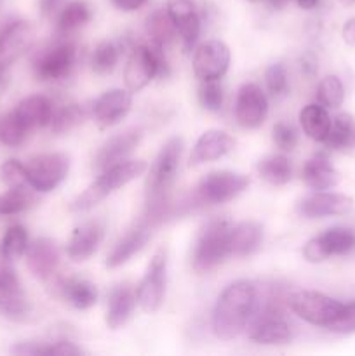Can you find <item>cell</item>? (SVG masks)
Instances as JSON below:
<instances>
[{
	"instance_id": "cell-19",
	"label": "cell",
	"mask_w": 355,
	"mask_h": 356,
	"mask_svg": "<svg viewBox=\"0 0 355 356\" xmlns=\"http://www.w3.org/2000/svg\"><path fill=\"white\" fill-rule=\"evenodd\" d=\"M104 238V225L100 219H90L82 222L73 229L68 243H66V256L73 263H84L89 259Z\"/></svg>"
},
{
	"instance_id": "cell-28",
	"label": "cell",
	"mask_w": 355,
	"mask_h": 356,
	"mask_svg": "<svg viewBox=\"0 0 355 356\" xmlns=\"http://www.w3.org/2000/svg\"><path fill=\"white\" fill-rule=\"evenodd\" d=\"M14 113L19 117V120L30 131H35V129L47 127L51 124L52 115H54V106H52L49 97L40 96V94H33V96H28L24 99H21L17 103V106L14 108Z\"/></svg>"
},
{
	"instance_id": "cell-6",
	"label": "cell",
	"mask_w": 355,
	"mask_h": 356,
	"mask_svg": "<svg viewBox=\"0 0 355 356\" xmlns=\"http://www.w3.org/2000/svg\"><path fill=\"white\" fill-rule=\"evenodd\" d=\"M287 306L303 322L329 329L340 315L343 302L315 291H296L287 298Z\"/></svg>"
},
{
	"instance_id": "cell-2",
	"label": "cell",
	"mask_w": 355,
	"mask_h": 356,
	"mask_svg": "<svg viewBox=\"0 0 355 356\" xmlns=\"http://www.w3.org/2000/svg\"><path fill=\"white\" fill-rule=\"evenodd\" d=\"M148 169V163L143 160H124L108 169L101 170L100 177L94 179L84 193H80L70 205V211L73 212H87L96 207L97 204L104 200L108 195L117 191L118 188L125 186L136 177L143 176V172Z\"/></svg>"
},
{
	"instance_id": "cell-46",
	"label": "cell",
	"mask_w": 355,
	"mask_h": 356,
	"mask_svg": "<svg viewBox=\"0 0 355 356\" xmlns=\"http://www.w3.org/2000/svg\"><path fill=\"white\" fill-rule=\"evenodd\" d=\"M327 330L334 334H355V301L352 302H343V308H341L340 315L336 316L331 327Z\"/></svg>"
},
{
	"instance_id": "cell-45",
	"label": "cell",
	"mask_w": 355,
	"mask_h": 356,
	"mask_svg": "<svg viewBox=\"0 0 355 356\" xmlns=\"http://www.w3.org/2000/svg\"><path fill=\"white\" fill-rule=\"evenodd\" d=\"M271 139L281 152H292L298 146V131L287 122H277L271 129Z\"/></svg>"
},
{
	"instance_id": "cell-56",
	"label": "cell",
	"mask_w": 355,
	"mask_h": 356,
	"mask_svg": "<svg viewBox=\"0 0 355 356\" xmlns=\"http://www.w3.org/2000/svg\"><path fill=\"white\" fill-rule=\"evenodd\" d=\"M0 2H2V0H0Z\"/></svg>"
},
{
	"instance_id": "cell-29",
	"label": "cell",
	"mask_w": 355,
	"mask_h": 356,
	"mask_svg": "<svg viewBox=\"0 0 355 356\" xmlns=\"http://www.w3.org/2000/svg\"><path fill=\"white\" fill-rule=\"evenodd\" d=\"M56 294L61 296L75 309H89L97 302V289L84 278H66L54 282Z\"/></svg>"
},
{
	"instance_id": "cell-48",
	"label": "cell",
	"mask_w": 355,
	"mask_h": 356,
	"mask_svg": "<svg viewBox=\"0 0 355 356\" xmlns=\"http://www.w3.org/2000/svg\"><path fill=\"white\" fill-rule=\"evenodd\" d=\"M115 7L118 10H124V13H132V10L141 9L146 3V0H111Z\"/></svg>"
},
{
	"instance_id": "cell-3",
	"label": "cell",
	"mask_w": 355,
	"mask_h": 356,
	"mask_svg": "<svg viewBox=\"0 0 355 356\" xmlns=\"http://www.w3.org/2000/svg\"><path fill=\"white\" fill-rule=\"evenodd\" d=\"M169 75L171 66L162 47L150 42L131 49L124 68V83L131 92H139L157 76L167 79Z\"/></svg>"
},
{
	"instance_id": "cell-41",
	"label": "cell",
	"mask_w": 355,
	"mask_h": 356,
	"mask_svg": "<svg viewBox=\"0 0 355 356\" xmlns=\"http://www.w3.org/2000/svg\"><path fill=\"white\" fill-rule=\"evenodd\" d=\"M345 101L343 82L336 75L324 76L317 87V103L326 108H340Z\"/></svg>"
},
{
	"instance_id": "cell-7",
	"label": "cell",
	"mask_w": 355,
	"mask_h": 356,
	"mask_svg": "<svg viewBox=\"0 0 355 356\" xmlns=\"http://www.w3.org/2000/svg\"><path fill=\"white\" fill-rule=\"evenodd\" d=\"M70 172V159L65 153H40L28 160V186L38 193L56 190Z\"/></svg>"
},
{
	"instance_id": "cell-37",
	"label": "cell",
	"mask_w": 355,
	"mask_h": 356,
	"mask_svg": "<svg viewBox=\"0 0 355 356\" xmlns=\"http://www.w3.org/2000/svg\"><path fill=\"white\" fill-rule=\"evenodd\" d=\"M35 197L26 186L9 188L0 195V216H16L33 205Z\"/></svg>"
},
{
	"instance_id": "cell-15",
	"label": "cell",
	"mask_w": 355,
	"mask_h": 356,
	"mask_svg": "<svg viewBox=\"0 0 355 356\" xmlns=\"http://www.w3.org/2000/svg\"><path fill=\"white\" fill-rule=\"evenodd\" d=\"M354 209V198L333 191H315L301 198L296 205V211L301 218L320 219L331 216H345Z\"/></svg>"
},
{
	"instance_id": "cell-25",
	"label": "cell",
	"mask_w": 355,
	"mask_h": 356,
	"mask_svg": "<svg viewBox=\"0 0 355 356\" xmlns=\"http://www.w3.org/2000/svg\"><path fill=\"white\" fill-rule=\"evenodd\" d=\"M301 179L310 190L313 191H326L336 186L340 183V172L334 169L329 156L324 152L315 153L312 159L306 160L301 170Z\"/></svg>"
},
{
	"instance_id": "cell-38",
	"label": "cell",
	"mask_w": 355,
	"mask_h": 356,
	"mask_svg": "<svg viewBox=\"0 0 355 356\" xmlns=\"http://www.w3.org/2000/svg\"><path fill=\"white\" fill-rule=\"evenodd\" d=\"M30 132V129L19 120L14 110L0 118V143H3L9 148H17V146L23 145Z\"/></svg>"
},
{
	"instance_id": "cell-26",
	"label": "cell",
	"mask_w": 355,
	"mask_h": 356,
	"mask_svg": "<svg viewBox=\"0 0 355 356\" xmlns=\"http://www.w3.org/2000/svg\"><path fill=\"white\" fill-rule=\"evenodd\" d=\"M263 243V226L258 221H242L230 228V256L246 257L256 252Z\"/></svg>"
},
{
	"instance_id": "cell-52",
	"label": "cell",
	"mask_w": 355,
	"mask_h": 356,
	"mask_svg": "<svg viewBox=\"0 0 355 356\" xmlns=\"http://www.w3.org/2000/svg\"><path fill=\"white\" fill-rule=\"evenodd\" d=\"M268 2H270V6L274 7V9H284L291 0H268Z\"/></svg>"
},
{
	"instance_id": "cell-13",
	"label": "cell",
	"mask_w": 355,
	"mask_h": 356,
	"mask_svg": "<svg viewBox=\"0 0 355 356\" xmlns=\"http://www.w3.org/2000/svg\"><path fill=\"white\" fill-rule=\"evenodd\" d=\"M235 120L244 129H258L268 115V97L256 82H246L239 87L235 97Z\"/></svg>"
},
{
	"instance_id": "cell-24",
	"label": "cell",
	"mask_w": 355,
	"mask_h": 356,
	"mask_svg": "<svg viewBox=\"0 0 355 356\" xmlns=\"http://www.w3.org/2000/svg\"><path fill=\"white\" fill-rule=\"evenodd\" d=\"M136 305H138L136 289H132L127 284L115 285L108 294L106 315H104L108 329L118 330L120 327H124L134 313Z\"/></svg>"
},
{
	"instance_id": "cell-44",
	"label": "cell",
	"mask_w": 355,
	"mask_h": 356,
	"mask_svg": "<svg viewBox=\"0 0 355 356\" xmlns=\"http://www.w3.org/2000/svg\"><path fill=\"white\" fill-rule=\"evenodd\" d=\"M0 181L7 188L28 186L26 165L17 159H9L0 165Z\"/></svg>"
},
{
	"instance_id": "cell-40",
	"label": "cell",
	"mask_w": 355,
	"mask_h": 356,
	"mask_svg": "<svg viewBox=\"0 0 355 356\" xmlns=\"http://www.w3.org/2000/svg\"><path fill=\"white\" fill-rule=\"evenodd\" d=\"M354 118L348 113H340L336 118H333L329 134H327L326 148L329 149H343L350 146L352 131H354Z\"/></svg>"
},
{
	"instance_id": "cell-5",
	"label": "cell",
	"mask_w": 355,
	"mask_h": 356,
	"mask_svg": "<svg viewBox=\"0 0 355 356\" xmlns=\"http://www.w3.org/2000/svg\"><path fill=\"white\" fill-rule=\"evenodd\" d=\"M183 148V139L178 138V136H174V138L167 139V141L164 143L159 155H157L155 162L150 167L148 176H146V202L171 198V188H173L178 169H180V160Z\"/></svg>"
},
{
	"instance_id": "cell-11",
	"label": "cell",
	"mask_w": 355,
	"mask_h": 356,
	"mask_svg": "<svg viewBox=\"0 0 355 356\" xmlns=\"http://www.w3.org/2000/svg\"><path fill=\"white\" fill-rule=\"evenodd\" d=\"M355 250V232L343 226L326 229L313 236L303 247V257L308 263H324L333 256H348Z\"/></svg>"
},
{
	"instance_id": "cell-31",
	"label": "cell",
	"mask_w": 355,
	"mask_h": 356,
	"mask_svg": "<svg viewBox=\"0 0 355 356\" xmlns=\"http://www.w3.org/2000/svg\"><path fill=\"white\" fill-rule=\"evenodd\" d=\"M256 169L261 179L267 181L268 184H274V186H284L292 177L291 160L284 153H270V155H265L263 159H260Z\"/></svg>"
},
{
	"instance_id": "cell-36",
	"label": "cell",
	"mask_w": 355,
	"mask_h": 356,
	"mask_svg": "<svg viewBox=\"0 0 355 356\" xmlns=\"http://www.w3.org/2000/svg\"><path fill=\"white\" fill-rule=\"evenodd\" d=\"M120 58V49L115 42L103 40L96 45L90 56V68L96 75H110Z\"/></svg>"
},
{
	"instance_id": "cell-21",
	"label": "cell",
	"mask_w": 355,
	"mask_h": 356,
	"mask_svg": "<svg viewBox=\"0 0 355 356\" xmlns=\"http://www.w3.org/2000/svg\"><path fill=\"white\" fill-rule=\"evenodd\" d=\"M141 139V129H127V131L110 138L97 152L96 159H94V169L101 172V170L108 169L115 163L127 160V156L138 148Z\"/></svg>"
},
{
	"instance_id": "cell-16",
	"label": "cell",
	"mask_w": 355,
	"mask_h": 356,
	"mask_svg": "<svg viewBox=\"0 0 355 356\" xmlns=\"http://www.w3.org/2000/svg\"><path fill=\"white\" fill-rule=\"evenodd\" d=\"M33 44V26L26 19H9L0 28V66L9 68Z\"/></svg>"
},
{
	"instance_id": "cell-10",
	"label": "cell",
	"mask_w": 355,
	"mask_h": 356,
	"mask_svg": "<svg viewBox=\"0 0 355 356\" xmlns=\"http://www.w3.org/2000/svg\"><path fill=\"white\" fill-rule=\"evenodd\" d=\"M166 277H167V250L160 247L153 254L146 273L136 287V299L139 308L145 313L159 312L166 298Z\"/></svg>"
},
{
	"instance_id": "cell-43",
	"label": "cell",
	"mask_w": 355,
	"mask_h": 356,
	"mask_svg": "<svg viewBox=\"0 0 355 356\" xmlns=\"http://www.w3.org/2000/svg\"><path fill=\"white\" fill-rule=\"evenodd\" d=\"M265 83L271 97H284L289 90L287 70L282 63H274L265 72Z\"/></svg>"
},
{
	"instance_id": "cell-23",
	"label": "cell",
	"mask_w": 355,
	"mask_h": 356,
	"mask_svg": "<svg viewBox=\"0 0 355 356\" xmlns=\"http://www.w3.org/2000/svg\"><path fill=\"white\" fill-rule=\"evenodd\" d=\"M152 226L141 219L134 228L129 229V232L115 243L113 249L110 250V254H108L106 257V266L118 268L122 266V264L127 263V261H131L136 254L141 252V250L145 249L146 243H148L150 236H152Z\"/></svg>"
},
{
	"instance_id": "cell-50",
	"label": "cell",
	"mask_w": 355,
	"mask_h": 356,
	"mask_svg": "<svg viewBox=\"0 0 355 356\" xmlns=\"http://www.w3.org/2000/svg\"><path fill=\"white\" fill-rule=\"evenodd\" d=\"M58 3H59V0H40L42 13H44L45 16H49V14H51L52 10L58 7Z\"/></svg>"
},
{
	"instance_id": "cell-39",
	"label": "cell",
	"mask_w": 355,
	"mask_h": 356,
	"mask_svg": "<svg viewBox=\"0 0 355 356\" xmlns=\"http://www.w3.org/2000/svg\"><path fill=\"white\" fill-rule=\"evenodd\" d=\"M28 245H30V238H28V232L23 225L9 226L6 235H3L2 243H0L9 261L21 259L26 254Z\"/></svg>"
},
{
	"instance_id": "cell-27",
	"label": "cell",
	"mask_w": 355,
	"mask_h": 356,
	"mask_svg": "<svg viewBox=\"0 0 355 356\" xmlns=\"http://www.w3.org/2000/svg\"><path fill=\"white\" fill-rule=\"evenodd\" d=\"M0 315L13 322H24L31 315V305L24 296L19 278L0 284Z\"/></svg>"
},
{
	"instance_id": "cell-1",
	"label": "cell",
	"mask_w": 355,
	"mask_h": 356,
	"mask_svg": "<svg viewBox=\"0 0 355 356\" xmlns=\"http://www.w3.org/2000/svg\"><path fill=\"white\" fill-rule=\"evenodd\" d=\"M258 302V289L249 280L226 285L212 309V332L218 339L232 341L244 332Z\"/></svg>"
},
{
	"instance_id": "cell-32",
	"label": "cell",
	"mask_w": 355,
	"mask_h": 356,
	"mask_svg": "<svg viewBox=\"0 0 355 356\" xmlns=\"http://www.w3.org/2000/svg\"><path fill=\"white\" fill-rule=\"evenodd\" d=\"M146 35L150 37V42L166 51L178 37L176 26H174L173 19H171L169 13L162 9H157L146 17Z\"/></svg>"
},
{
	"instance_id": "cell-4",
	"label": "cell",
	"mask_w": 355,
	"mask_h": 356,
	"mask_svg": "<svg viewBox=\"0 0 355 356\" xmlns=\"http://www.w3.org/2000/svg\"><path fill=\"white\" fill-rule=\"evenodd\" d=\"M230 228L232 222L225 218H216L205 222L191 252V268L197 273H207L230 257Z\"/></svg>"
},
{
	"instance_id": "cell-35",
	"label": "cell",
	"mask_w": 355,
	"mask_h": 356,
	"mask_svg": "<svg viewBox=\"0 0 355 356\" xmlns=\"http://www.w3.org/2000/svg\"><path fill=\"white\" fill-rule=\"evenodd\" d=\"M87 117V111L82 104L79 103H70L65 104L63 108H59L58 111H54L52 115V120L49 124L51 131L54 134H66V132L73 131L77 125L82 124Z\"/></svg>"
},
{
	"instance_id": "cell-20",
	"label": "cell",
	"mask_w": 355,
	"mask_h": 356,
	"mask_svg": "<svg viewBox=\"0 0 355 356\" xmlns=\"http://www.w3.org/2000/svg\"><path fill=\"white\" fill-rule=\"evenodd\" d=\"M24 257H26V266L30 273L38 280L45 282L54 277L61 254H59V247L54 240L42 236V238L30 242Z\"/></svg>"
},
{
	"instance_id": "cell-22",
	"label": "cell",
	"mask_w": 355,
	"mask_h": 356,
	"mask_svg": "<svg viewBox=\"0 0 355 356\" xmlns=\"http://www.w3.org/2000/svg\"><path fill=\"white\" fill-rule=\"evenodd\" d=\"M233 146H235V141H233V138L228 132L219 131V129L205 131L197 139L194 148H191L188 165L197 167L202 165V163L214 162V160L223 159V156H226L232 152Z\"/></svg>"
},
{
	"instance_id": "cell-51",
	"label": "cell",
	"mask_w": 355,
	"mask_h": 356,
	"mask_svg": "<svg viewBox=\"0 0 355 356\" xmlns=\"http://www.w3.org/2000/svg\"><path fill=\"white\" fill-rule=\"evenodd\" d=\"M296 3H298L301 9L310 10V9H315V7L319 6V0H296Z\"/></svg>"
},
{
	"instance_id": "cell-17",
	"label": "cell",
	"mask_w": 355,
	"mask_h": 356,
	"mask_svg": "<svg viewBox=\"0 0 355 356\" xmlns=\"http://www.w3.org/2000/svg\"><path fill=\"white\" fill-rule=\"evenodd\" d=\"M132 108V92L125 89H110L101 94L93 104V117L101 129H108L124 120Z\"/></svg>"
},
{
	"instance_id": "cell-54",
	"label": "cell",
	"mask_w": 355,
	"mask_h": 356,
	"mask_svg": "<svg viewBox=\"0 0 355 356\" xmlns=\"http://www.w3.org/2000/svg\"><path fill=\"white\" fill-rule=\"evenodd\" d=\"M350 146L355 148V125H354V131H352V139H350Z\"/></svg>"
},
{
	"instance_id": "cell-8",
	"label": "cell",
	"mask_w": 355,
	"mask_h": 356,
	"mask_svg": "<svg viewBox=\"0 0 355 356\" xmlns=\"http://www.w3.org/2000/svg\"><path fill=\"white\" fill-rule=\"evenodd\" d=\"M247 336L253 343L263 346H281L291 343L292 329L284 318L282 309L258 308L254 309L249 323H247Z\"/></svg>"
},
{
	"instance_id": "cell-33",
	"label": "cell",
	"mask_w": 355,
	"mask_h": 356,
	"mask_svg": "<svg viewBox=\"0 0 355 356\" xmlns=\"http://www.w3.org/2000/svg\"><path fill=\"white\" fill-rule=\"evenodd\" d=\"M90 19V9L84 0H73L59 13L58 31L63 35H70L73 31L86 26Z\"/></svg>"
},
{
	"instance_id": "cell-30",
	"label": "cell",
	"mask_w": 355,
	"mask_h": 356,
	"mask_svg": "<svg viewBox=\"0 0 355 356\" xmlns=\"http://www.w3.org/2000/svg\"><path fill=\"white\" fill-rule=\"evenodd\" d=\"M331 124H333V118H331L327 108L320 103H310L299 111V125H301L303 132L313 141H326Z\"/></svg>"
},
{
	"instance_id": "cell-53",
	"label": "cell",
	"mask_w": 355,
	"mask_h": 356,
	"mask_svg": "<svg viewBox=\"0 0 355 356\" xmlns=\"http://www.w3.org/2000/svg\"><path fill=\"white\" fill-rule=\"evenodd\" d=\"M340 2L341 3H343V6H354V3H355V0H340Z\"/></svg>"
},
{
	"instance_id": "cell-42",
	"label": "cell",
	"mask_w": 355,
	"mask_h": 356,
	"mask_svg": "<svg viewBox=\"0 0 355 356\" xmlns=\"http://www.w3.org/2000/svg\"><path fill=\"white\" fill-rule=\"evenodd\" d=\"M197 96L200 106L207 111H219L225 104V89L219 80H200Z\"/></svg>"
},
{
	"instance_id": "cell-49",
	"label": "cell",
	"mask_w": 355,
	"mask_h": 356,
	"mask_svg": "<svg viewBox=\"0 0 355 356\" xmlns=\"http://www.w3.org/2000/svg\"><path fill=\"white\" fill-rule=\"evenodd\" d=\"M343 40L348 45H355V17H350L343 24Z\"/></svg>"
},
{
	"instance_id": "cell-34",
	"label": "cell",
	"mask_w": 355,
	"mask_h": 356,
	"mask_svg": "<svg viewBox=\"0 0 355 356\" xmlns=\"http://www.w3.org/2000/svg\"><path fill=\"white\" fill-rule=\"evenodd\" d=\"M13 353L16 355H59L72 356L82 355L86 351L70 341H56V343H19L13 348Z\"/></svg>"
},
{
	"instance_id": "cell-18",
	"label": "cell",
	"mask_w": 355,
	"mask_h": 356,
	"mask_svg": "<svg viewBox=\"0 0 355 356\" xmlns=\"http://www.w3.org/2000/svg\"><path fill=\"white\" fill-rule=\"evenodd\" d=\"M167 13L176 26L184 52H190L200 37V16L194 0H167Z\"/></svg>"
},
{
	"instance_id": "cell-12",
	"label": "cell",
	"mask_w": 355,
	"mask_h": 356,
	"mask_svg": "<svg viewBox=\"0 0 355 356\" xmlns=\"http://www.w3.org/2000/svg\"><path fill=\"white\" fill-rule=\"evenodd\" d=\"M75 63V45L72 42H58L35 56L33 73L37 80H42V82H58L72 73Z\"/></svg>"
},
{
	"instance_id": "cell-9",
	"label": "cell",
	"mask_w": 355,
	"mask_h": 356,
	"mask_svg": "<svg viewBox=\"0 0 355 356\" xmlns=\"http://www.w3.org/2000/svg\"><path fill=\"white\" fill-rule=\"evenodd\" d=\"M251 179L246 174L232 170H212L205 174L197 188V200L200 204H226L247 190Z\"/></svg>"
},
{
	"instance_id": "cell-47",
	"label": "cell",
	"mask_w": 355,
	"mask_h": 356,
	"mask_svg": "<svg viewBox=\"0 0 355 356\" xmlns=\"http://www.w3.org/2000/svg\"><path fill=\"white\" fill-rule=\"evenodd\" d=\"M299 70H301V73L306 79H313V76L319 73V61H317V56L313 54V52L306 51L305 54L299 58Z\"/></svg>"
},
{
	"instance_id": "cell-14",
	"label": "cell",
	"mask_w": 355,
	"mask_h": 356,
	"mask_svg": "<svg viewBox=\"0 0 355 356\" xmlns=\"http://www.w3.org/2000/svg\"><path fill=\"white\" fill-rule=\"evenodd\" d=\"M232 61L230 47L223 40H205L194 52V73L198 80H221Z\"/></svg>"
},
{
	"instance_id": "cell-55",
	"label": "cell",
	"mask_w": 355,
	"mask_h": 356,
	"mask_svg": "<svg viewBox=\"0 0 355 356\" xmlns=\"http://www.w3.org/2000/svg\"><path fill=\"white\" fill-rule=\"evenodd\" d=\"M247 2H253V3H256V2H261V0H247Z\"/></svg>"
}]
</instances>
